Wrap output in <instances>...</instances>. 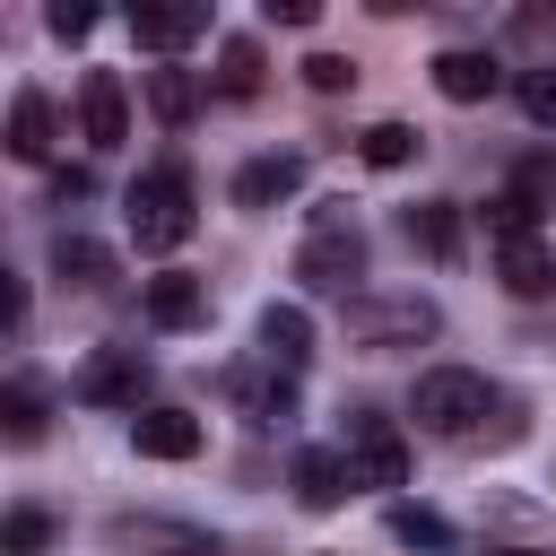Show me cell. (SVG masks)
<instances>
[{
	"instance_id": "obj_19",
	"label": "cell",
	"mask_w": 556,
	"mask_h": 556,
	"mask_svg": "<svg viewBox=\"0 0 556 556\" xmlns=\"http://www.w3.org/2000/svg\"><path fill=\"white\" fill-rule=\"evenodd\" d=\"M400 226H408V243H417V252H434V261H452V252H460V208H452V200H417Z\"/></svg>"
},
{
	"instance_id": "obj_5",
	"label": "cell",
	"mask_w": 556,
	"mask_h": 556,
	"mask_svg": "<svg viewBox=\"0 0 556 556\" xmlns=\"http://www.w3.org/2000/svg\"><path fill=\"white\" fill-rule=\"evenodd\" d=\"M87 408H139V391H148V356L139 348H96L87 365H78V382H70Z\"/></svg>"
},
{
	"instance_id": "obj_30",
	"label": "cell",
	"mask_w": 556,
	"mask_h": 556,
	"mask_svg": "<svg viewBox=\"0 0 556 556\" xmlns=\"http://www.w3.org/2000/svg\"><path fill=\"white\" fill-rule=\"evenodd\" d=\"M348 78H356V70H348L339 52H313V61H304V87H313V96H339Z\"/></svg>"
},
{
	"instance_id": "obj_27",
	"label": "cell",
	"mask_w": 556,
	"mask_h": 556,
	"mask_svg": "<svg viewBox=\"0 0 556 556\" xmlns=\"http://www.w3.org/2000/svg\"><path fill=\"white\" fill-rule=\"evenodd\" d=\"M0 426H9V443H43V400L26 382H9L0 391Z\"/></svg>"
},
{
	"instance_id": "obj_14",
	"label": "cell",
	"mask_w": 556,
	"mask_h": 556,
	"mask_svg": "<svg viewBox=\"0 0 556 556\" xmlns=\"http://www.w3.org/2000/svg\"><path fill=\"white\" fill-rule=\"evenodd\" d=\"M139 304H148V321H156V330H191V321L208 313V287H200L191 269H156V278L139 287Z\"/></svg>"
},
{
	"instance_id": "obj_16",
	"label": "cell",
	"mask_w": 556,
	"mask_h": 556,
	"mask_svg": "<svg viewBox=\"0 0 556 556\" xmlns=\"http://www.w3.org/2000/svg\"><path fill=\"white\" fill-rule=\"evenodd\" d=\"M261 356H269L278 374H304V365H313V313H304V304H269V313H261Z\"/></svg>"
},
{
	"instance_id": "obj_4",
	"label": "cell",
	"mask_w": 556,
	"mask_h": 556,
	"mask_svg": "<svg viewBox=\"0 0 556 556\" xmlns=\"http://www.w3.org/2000/svg\"><path fill=\"white\" fill-rule=\"evenodd\" d=\"M434 330H443V313H434L426 295H382V304H365V313H356V348H365V356L417 348V339H434Z\"/></svg>"
},
{
	"instance_id": "obj_35",
	"label": "cell",
	"mask_w": 556,
	"mask_h": 556,
	"mask_svg": "<svg viewBox=\"0 0 556 556\" xmlns=\"http://www.w3.org/2000/svg\"><path fill=\"white\" fill-rule=\"evenodd\" d=\"M486 556H547V547H486Z\"/></svg>"
},
{
	"instance_id": "obj_21",
	"label": "cell",
	"mask_w": 556,
	"mask_h": 556,
	"mask_svg": "<svg viewBox=\"0 0 556 556\" xmlns=\"http://www.w3.org/2000/svg\"><path fill=\"white\" fill-rule=\"evenodd\" d=\"M148 113H156L165 130H182V122L200 113V78H191V70H148Z\"/></svg>"
},
{
	"instance_id": "obj_2",
	"label": "cell",
	"mask_w": 556,
	"mask_h": 556,
	"mask_svg": "<svg viewBox=\"0 0 556 556\" xmlns=\"http://www.w3.org/2000/svg\"><path fill=\"white\" fill-rule=\"evenodd\" d=\"M295 278H304L313 295H348V287L365 278V235L348 226V200H321V208H313V235L295 243Z\"/></svg>"
},
{
	"instance_id": "obj_26",
	"label": "cell",
	"mask_w": 556,
	"mask_h": 556,
	"mask_svg": "<svg viewBox=\"0 0 556 556\" xmlns=\"http://www.w3.org/2000/svg\"><path fill=\"white\" fill-rule=\"evenodd\" d=\"M356 148H365V165H382V174H391V165H408V156H417V130H408V122H374Z\"/></svg>"
},
{
	"instance_id": "obj_17",
	"label": "cell",
	"mask_w": 556,
	"mask_h": 556,
	"mask_svg": "<svg viewBox=\"0 0 556 556\" xmlns=\"http://www.w3.org/2000/svg\"><path fill=\"white\" fill-rule=\"evenodd\" d=\"M495 52H434V87L452 96V104H486L495 96Z\"/></svg>"
},
{
	"instance_id": "obj_8",
	"label": "cell",
	"mask_w": 556,
	"mask_h": 556,
	"mask_svg": "<svg viewBox=\"0 0 556 556\" xmlns=\"http://www.w3.org/2000/svg\"><path fill=\"white\" fill-rule=\"evenodd\" d=\"M78 139L87 148H122L130 139V96H122L113 70H87L78 78Z\"/></svg>"
},
{
	"instance_id": "obj_12",
	"label": "cell",
	"mask_w": 556,
	"mask_h": 556,
	"mask_svg": "<svg viewBox=\"0 0 556 556\" xmlns=\"http://www.w3.org/2000/svg\"><path fill=\"white\" fill-rule=\"evenodd\" d=\"M52 148H61L52 96H43V87H17V104H9V156H17V165H52Z\"/></svg>"
},
{
	"instance_id": "obj_29",
	"label": "cell",
	"mask_w": 556,
	"mask_h": 556,
	"mask_svg": "<svg viewBox=\"0 0 556 556\" xmlns=\"http://www.w3.org/2000/svg\"><path fill=\"white\" fill-rule=\"evenodd\" d=\"M43 26H52L61 43H87V35H96V9H87V0H52V17H43Z\"/></svg>"
},
{
	"instance_id": "obj_23",
	"label": "cell",
	"mask_w": 556,
	"mask_h": 556,
	"mask_svg": "<svg viewBox=\"0 0 556 556\" xmlns=\"http://www.w3.org/2000/svg\"><path fill=\"white\" fill-rule=\"evenodd\" d=\"M217 96H261V43L252 35H226V52H217Z\"/></svg>"
},
{
	"instance_id": "obj_22",
	"label": "cell",
	"mask_w": 556,
	"mask_h": 556,
	"mask_svg": "<svg viewBox=\"0 0 556 556\" xmlns=\"http://www.w3.org/2000/svg\"><path fill=\"white\" fill-rule=\"evenodd\" d=\"M478 217H486V235H495V243H530V235H539V200H530L521 182H504Z\"/></svg>"
},
{
	"instance_id": "obj_20",
	"label": "cell",
	"mask_w": 556,
	"mask_h": 556,
	"mask_svg": "<svg viewBox=\"0 0 556 556\" xmlns=\"http://www.w3.org/2000/svg\"><path fill=\"white\" fill-rule=\"evenodd\" d=\"M52 269H61L70 287H113V252H104L96 235H52Z\"/></svg>"
},
{
	"instance_id": "obj_25",
	"label": "cell",
	"mask_w": 556,
	"mask_h": 556,
	"mask_svg": "<svg viewBox=\"0 0 556 556\" xmlns=\"http://www.w3.org/2000/svg\"><path fill=\"white\" fill-rule=\"evenodd\" d=\"M43 539H52V513L43 504H17L0 521V556H43Z\"/></svg>"
},
{
	"instance_id": "obj_28",
	"label": "cell",
	"mask_w": 556,
	"mask_h": 556,
	"mask_svg": "<svg viewBox=\"0 0 556 556\" xmlns=\"http://www.w3.org/2000/svg\"><path fill=\"white\" fill-rule=\"evenodd\" d=\"M513 96H521V113H530L539 130H556V61H539V70H521V78H513Z\"/></svg>"
},
{
	"instance_id": "obj_10",
	"label": "cell",
	"mask_w": 556,
	"mask_h": 556,
	"mask_svg": "<svg viewBox=\"0 0 556 556\" xmlns=\"http://www.w3.org/2000/svg\"><path fill=\"white\" fill-rule=\"evenodd\" d=\"M287 486H295V504H304V513H330V504H348L356 469H348V452L304 443V452H295V469H287Z\"/></svg>"
},
{
	"instance_id": "obj_18",
	"label": "cell",
	"mask_w": 556,
	"mask_h": 556,
	"mask_svg": "<svg viewBox=\"0 0 556 556\" xmlns=\"http://www.w3.org/2000/svg\"><path fill=\"white\" fill-rule=\"evenodd\" d=\"M304 182V156H252L243 174H235V208H269V200H287Z\"/></svg>"
},
{
	"instance_id": "obj_24",
	"label": "cell",
	"mask_w": 556,
	"mask_h": 556,
	"mask_svg": "<svg viewBox=\"0 0 556 556\" xmlns=\"http://www.w3.org/2000/svg\"><path fill=\"white\" fill-rule=\"evenodd\" d=\"M382 521H391V539H400V547H452V521H443L434 504H391Z\"/></svg>"
},
{
	"instance_id": "obj_32",
	"label": "cell",
	"mask_w": 556,
	"mask_h": 556,
	"mask_svg": "<svg viewBox=\"0 0 556 556\" xmlns=\"http://www.w3.org/2000/svg\"><path fill=\"white\" fill-rule=\"evenodd\" d=\"M87 191H96L87 165H61V174H52V200H87Z\"/></svg>"
},
{
	"instance_id": "obj_7",
	"label": "cell",
	"mask_w": 556,
	"mask_h": 556,
	"mask_svg": "<svg viewBox=\"0 0 556 556\" xmlns=\"http://www.w3.org/2000/svg\"><path fill=\"white\" fill-rule=\"evenodd\" d=\"M348 434H356V452H348L356 486H400V478H408V443H400L374 408H348Z\"/></svg>"
},
{
	"instance_id": "obj_15",
	"label": "cell",
	"mask_w": 556,
	"mask_h": 556,
	"mask_svg": "<svg viewBox=\"0 0 556 556\" xmlns=\"http://www.w3.org/2000/svg\"><path fill=\"white\" fill-rule=\"evenodd\" d=\"M495 278H504V295H556V243L547 235H530V243H495Z\"/></svg>"
},
{
	"instance_id": "obj_13",
	"label": "cell",
	"mask_w": 556,
	"mask_h": 556,
	"mask_svg": "<svg viewBox=\"0 0 556 556\" xmlns=\"http://www.w3.org/2000/svg\"><path fill=\"white\" fill-rule=\"evenodd\" d=\"M130 452L139 460H191L200 452V417L191 408H139L130 417Z\"/></svg>"
},
{
	"instance_id": "obj_6",
	"label": "cell",
	"mask_w": 556,
	"mask_h": 556,
	"mask_svg": "<svg viewBox=\"0 0 556 556\" xmlns=\"http://www.w3.org/2000/svg\"><path fill=\"white\" fill-rule=\"evenodd\" d=\"M200 35H208V0H139V9H130V43H139V52H165V61H174V52L200 43Z\"/></svg>"
},
{
	"instance_id": "obj_11",
	"label": "cell",
	"mask_w": 556,
	"mask_h": 556,
	"mask_svg": "<svg viewBox=\"0 0 556 556\" xmlns=\"http://www.w3.org/2000/svg\"><path fill=\"white\" fill-rule=\"evenodd\" d=\"M226 391L243 400V417H252V426H287V417H295V374H278L269 356H261V365H235V374H226Z\"/></svg>"
},
{
	"instance_id": "obj_9",
	"label": "cell",
	"mask_w": 556,
	"mask_h": 556,
	"mask_svg": "<svg viewBox=\"0 0 556 556\" xmlns=\"http://www.w3.org/2000/svg\"><path fill=\"white\" fill-rule=\"evenodd\" d=\"M113 547H130V556H217L208 530L165 521V513H122V521H113Z\"/></svg>"
},
{
	"instance_id": "obj_31",
	"label": "cell",
	"mask_w": 556,
	"mask_h": 556,
	"mask_svg": "<svg viewBox=\"0 0 556 556\" xmlns=\"http://www.w3.org/2000/svg\"><path fill=\"white\" fill-rule=\"evenodd\" d=\"M521 191L547 208V200H556V165H547V156H530V165H521Z\"/></svg>"
},
{
	"instance_id": "obj_1",
	"label": "cell",
	"mask_w": 556,
	"mask_h": 556,
	"mask_svg": "<svg viewBox=\"0 0 556 556\" xmlns=\"http://www.w3.org/2000/svg\"><path fill=\"white\" fill-rule=\"evenodd\" d=\"M122 217H130V243H139V252H174V243H191V226H200V208H191V174H182V165H148V174L130 182Z\"/></svg>"
},
{
	"instance_id": "obj_3",
	"label": "cell",
	"mask_w": 556,
	"mask_h": 556,
	"mask_svg": "<svg viewBox=\"0 0 556 556\" xmlns=\"http://www.w3.org/2000/svg\"><path fill=\"white\" fill-rule=\"evenodd\" d=\"M417 426L426 434H469L478 417H486V374H469V365H434V374H417Z\"/></svg>"
},
{
	"instance_id": "obj_33",
	"label": "cell",
	"mask_w": 556,
	"mask_h": 556,
	"mask_svg": "<svg viewBox=\"0 0 556 556\" xmlns=\"http://www.w3.org/2000/svg\"><path fill=\"white\" fill-rule=\"evenodd\" d=\"M0 321H9V330H26V287H17L9 269H0Z\"/></svg>"
},
{
	"instance_id": "obj_34",
	"label": "cell",
	"mask_w": 556,
	"mask_h": 556,
	"mask_svg": "<svg viewBox=\"0 0 556 556\" xmlns=\"http://www.w3.org/2000/svg\"><path fill=\"white\" fill-rule=\"evenodd\" d=\"M269 17H278V26H313L321 9H313V0H269Z\"/></svg>"
}]
</instances>
